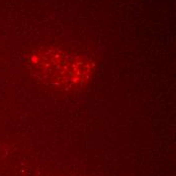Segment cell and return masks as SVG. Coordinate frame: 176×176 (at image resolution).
Wrapping results in <instances>:
<instances>
[{
  "mask_svg": "<svg viewBox=\"0 0 176 176\" xmlns=\"http://www.w3.org/2000/svg\"><path fill=\"white\" fill-rule=\"evenodd\" d=\"M32 73L45 85L60 91L81 88L91 77V66L77 57L61 52H41L32 57Z\"/></svg>",
  "mask_w": 176,
  "mask_h": 176,
  "instance_id": "6da1fadb",
  "label": "cell"
}]
</instances>
